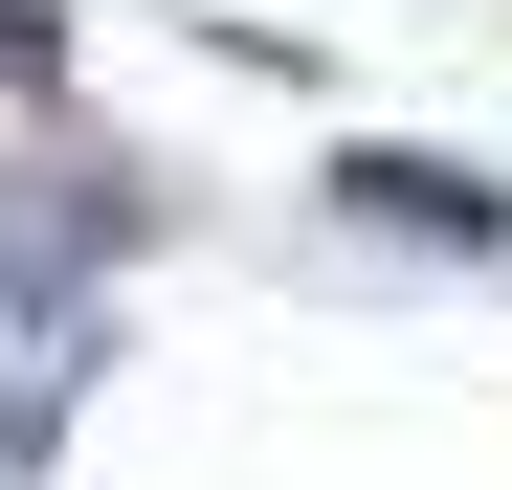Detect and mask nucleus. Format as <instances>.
<instances>
[{
    "instance_id": "2",
    "label": "nucleus",
    "mask_w": 512,
    "mask_h": 490,
    "mask_svg": "<svg viewBox=\"0 0 512 490\" xmlns=\"http://www.w3.org/2000/svg\"><path fill=\"white\" fill-rule=\"evenodd\" d=\"M0 90H67V23H45V0H0Z\"/></svg>"
},
{
    "instance_id": "1",
    "label": "nucleus",
    "mask_w": 512,
    "mask_h": 490,
    "mask_svg": "<svg viewBox=\"0 0 512 490\" xmlns=\"http://www.w3.org/2000/svg\"><path fill=\"white\" fill-rule=\"evenodd\" d=\"M357 223H401V245H490L512 201L468 179V156H357Z\"/></svg>"
}]
</instances>
